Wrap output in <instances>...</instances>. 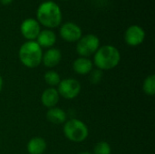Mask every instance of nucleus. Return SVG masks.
Here are the masks:
<instances>
[{
    "label": "nucleus",
    "instance_id": "aec40b11",
    "mask_svg": "<svg viewBox=\"0 0 155 154\" xmlns=\"http://www.w3.org/2000/svg\"><path fill=\"white\" fill-rule=\"evenodd\" d=\"M14 0H0V4L3 5H8L10 4H12Z\"/></svg>",
    "mask_w": 155,
    "mask_h": 154
},
{
    "label": "nucleus",
    "instance_id": "5701e85b",
    "mask_svg": "<svg viewBox=\"0 0 155 154\" xmlns=\"http://www.w3.org/2000/svg\"><path fill=\"white\" fill-rule=\"evenodd\" d=\"M64 1H65V0H64Z\"/></svg>",
    "mask_w": 155,
    "mask_h": 154
},
{
    "label": "nucleus",
    "instance_id": "f8f14e48",
    "mask_svg": "<svg viewBox=\"0 0 155 154\" xmlns=\"http://www.w3.org/2000/svg\"><path fill=\"white\" fill-rule=\"evenodd\" d=\"M35 42L41 48H51L56 43V34L51 29L41 30Z\"/></svg>",
    "mask_w": 155,
    "mask_h": 154
},
{
    "label": "nucleus",
    "instance_id": "9b49d317",
    "mask_svg": "<svg viewBox=\"0 0 155 154\" xmlns=\"http://www.w3.org/2000/svg\"><path fill=\"white\" fill-rule=\"evenodd\" d=\"M60 95L57 92V89L54 87H49L46 88L41 95V103L42 104L50 109L53 107H55L56 104L59 103Z\"/></svg>",
    "mask_w": 155,
    "mask_h": 154
},
{
    "label": "nucleus",
    "instance_id": "20e7f679",
    "mask_svg": "<svg viewBox=\"0 0 155 154\" xmlns=\"http://www.w3.org/2000/svg\"><path fill=\"white\" fill-rule=\"evenodd\" d=\"M64 134L66 139L73 143H83L89 135L87 125L79 119H70L64 123Z\"/></svg>",
    "mask_w": 155,
    "mask_h": 154
},
{
    "label": "nucleus",
    "instance_id": "7ed1b4c3",
    "mask_svg": "<svg viewBox=\"0 0 155 154\" xmlns=\"http://www.w3.org/2000/svg\"><path fill=\"white\" fill-rule=\"evenodd\" d=\"M18 57L27 68H36L42 64L43 50L35 41H26L19 48Z\"/></svg>",
    "mask_w": 155,
    "mask_h": 154
},
{
    "label": "nucleus",
    "instance_id": "423d86ee",
    "mask_svg": "<svg viewBox=\"0 0 155 154\" xmlns=\"http://www.w3.org/2000/svg\"><path fill=\"white\" fill-rule=\"evenodd\" d=\"M56 89L61 97L67 100H72L79 95L82 86L78 80L74 78H65L61 80Z\"/></svg>",
    "mask_w": 155,
    "mask_h": 154
},
{
    "label": "nucleus",
    "instance_id": "f03ea898",
    "mask_svg": "<svg viewBox=\"0 0 155 154\" xmlns=\"http://www.w3.org/2000/svg\"><path fill=\"white\" fill-rule=\"evenodd\" d=\"M121 61L120 51L112 44L100 46L94 54L93 64L101 71H108L115 68Z\"/></svg>",
    "mask_w": 155,
    "mask_h": 154
},
{
    "label": "nucleus",
    "instance_id": "6ab92c4d",
    "mask_svg": "<svg viewBox=\"0 0 155 154\" xmlns=\"http://www.w3.org/2000/svg\"><path fill=\"white\" fill-rule=\"evenodd\" d=\"M103 78V72L101 70H94L90 73L89 80L92 84H98Z\"/></svg>",
    "mask_w": 155,
    "mask_h": 154
},
{
    "label": "nucleus",
    "instance_id": "9d476101",
    "mask_svg": "<svg viewBox=\"0 0 155 154\" xmlns=\"http://www.w3.org/2000/svg\"><path fill=\"white\" fill-rule=\"evenodd\" d=\"M62 60V53L58 48L51 47L43 53L42 64L47 68H54L59 64Z\"/></svg>",
    "mask_w": 155,
    "mask_h": 154
},
{
    "label": "nucleus",
    "instance_id": "6e6552de",
    "mask_svg": "<svg viewBox=\"0 0 155 154\" xmlns=\"http://www.w3.org/2000/svg\"><path fill=\"white\" fill-rule=\"evenodd\" d=\"M20 32L27 41H35L41 32V25L36 19L26 18L20 25Z\"/></svg>",
    "mask_w": 155,
    "mask_h": 154
},
{
    "label": "nucleus",
    "instance_id": "4468645a",
    "mask_svg": "<svg viewBox=\"0 0 155 154\" xmlns=\"http://www.w3.org/2000/svg\"><path fill=\"white\" fill-rule=\"evenodd\" d=\"M47 143L42 137H33L26 145V150L29 154H44L46 151Z\"/></svg>",
    "mask_w": 155,
    "mask_h": 154
},
{
    "label": "nucleus",
    "instance_id": "412c9836",
    "mask_svg": "<svg viewBox=\"0 0 155 154\" xmlns=\"http://www.w3.org/2000/svg\"><path fill=\"white\" fill-rule=\"evenodd\" d=\"M3 86H4V79H3V77L0 75V93H1L2 90H3Z\"/></svg>",
    "mask_w": 155,
    "mask_h": 154
},
{
    "label": "nucleus",
    "instance_id": "2eb2a0df",
    "mask_svg": "<svg viewBox=\"0 0 155 154\" xmlns=\"http://www.w3.org/2000/svg\"><path fill=\"white\" fill-rule=\"evenodd\" d=\"M46 119L53 124H64L67 121V114L63 109L55 106L47 110Z\"/></svg>",
    "mask_w": 155,
    "mask_h": 154
},
{
    "label": "nucleus",
    "instance_id": "a211bd4d",
    "mask_svg": "<svg viewBox=\"0 0 155 154\" xmlns=\"http://www.w3.org/2000/svg\"><path fill=\"white\" fill-rule=\"evenodd\" d=\"M93 154H112V147L107 142L101 141L94 145Z\"/></svg>",
    "mask_w": 155,
    "mask_h": 154
},
{
    "label": "nucleus",
    "instance_id": "0eeeda50",
    "mask_svg": "<svg viewBox=\"0 0 155 154\" xmlns=\"http://www.w3.org/2000/svg\"><path fill=\"white\" fill-rule=\"evenodd\" d=\"M59 34L62 39L68 43H75L83 36L81 27L73 22H66L63 24L60 27Z\"/></svg>",
    "mask_w": 155,
    "mask_h": 154
},
{
    "label": "nucleus",
    "instance_id": "39448f33",
    "mask_svg": "<svg viewBox=\"0 0 155 154\" xmlns=\"http://www.w3.org/2000/svg\"><path fill=\"white\" fill-rule=\"evenodd\" d=\"M76 43V52L81 57L88 58L94 54L100 47V40L94 34L83 35Z\"/></svg>",
    "mask_w": 155,
    "mask_h": 154
},
{
    "label": "nucleus",
    "instance_id": "f3484780",
    "mask_svg": "<svg viewBox=\"0 0 155 154\" xmlns=\"http://www.w3.org/2000/svg\"><path fill=\"white\" fill-rule=\"evenodd\" d=\"M143 91L146 95L153 96L155 94V75H148L143 83Z\"/></svg>",
    "mask_w": 155,
    "mask_h": 154
},
{
    "label": "nucleus",
    "instance_id": "f257e3e1",
    "mask_svg": "<svg viewBox=\"0 0 155 154\" xmlns=\"http://www.w3.org/2000/svg\"><path fill=\"white\" fill-rule=\"evenodd\" d=\"M36 20L40 25L46 27V29L56 28L63 20L62 10L55 2L51 0L45 1L37 7Z\"/></svg>",
    "mask_w": 155,
    "mask_h": 154
},
{
    "label": "nucleus",
    "instance_id": "dca6fc26",
    "mask_svg": "<svg viewBox=\"0 0 155 154\" xmlns=\"http://www.w3.org/2000/svg\"><path fill=\"white\" fill-rule=\"evenodd\" d=\"M44 80L50 87H55L61 82V76L56 71L50 70L44 74Z\"/></svg>",
    "mask_w": 155,
    "mask_h": 154
},
{
    "label": "nucleus",
    "instance_id": "1a4fd4ad",
    "mask_svg": "<svg viewBox=\"0 0 155 154\" xmlns=\"http://www.w3.org/2000/svg\"><path fill=\"white\" fill-rule=\"evenodd\" d=\"M145 39V31L138 25H130L124 33V41L129 46H138Z\"/></svg>",
    "mask_w": 155,
    "mask_h": 154
},
{
    "label": "nucleus",
    "instance_id": "4be33fe9",
    "mask_svg": "<svg viewBox=\"0 0 155 154\" xmlns=\"http://www.w3.org/2000/svg\"><path fill=\"white\" fill-rule=\"evenodd\" d=\"M78 154H93V153H90L89 152H79Z\"/></svg>",
    "mask_w": 155,
    "mask_h": 154
},
{
    "label": "nucleus",
    "instance_id": "ddd939ff",
    "mask_svg": "<svg viewBox=\"0 0 155 154\" xmlns=\"http://www.w3.org/2000/svg\"><path fill=\"white\" fill-rule=\"evenodd\" d=\"M94 64L87 57H78L73 63V70L80 75L89 74L93 71Z\"/></svg>",
    "mask_w": 155,
    "mask_h": 154
}]
</instances>
